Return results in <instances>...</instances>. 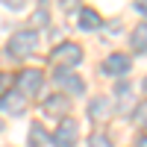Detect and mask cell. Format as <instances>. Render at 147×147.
Listing matches in <instances>:
<instances>
[{
    "label": "cell",
    "instance_id": "1",
    "mask_svg": "<svg viewBox=\"0 0 147 147\" xmlns=\"http://www.w3.org/2000/svg\"><path fill=\"white\" fill-rule=\"evenodd\" d=\"M35 47H38V32L35 30H18L15 35L9 38V53L12 56H30Z\"/></svg>",
    "mask_w": 147,
    "mask_h": 147
},
{
    "label": "cell",
    "instance_id": "2",
    "mask_svg": "<svg viewBox=\"0 0 147 147\" xmlns=\"http://www.w3.org/2000/svg\"><path fill=\"white\" fill-rule=\"evenodd\" d=\"M53 62L62 68V71H71L74 65H80V62H82V47H80V44H74V41L59 44L56 50H53Z\"/></svg>",
    "mask_w": 147,
    "mask_h": 147
},
{
    "label": "cell",
    "instance_id": "3",
    "mask_svg": "<svg viewBox=\"0 0 147 147\" xmlns=\"http://www.w3.org/2000/svg\"><path fill=\"white\" fill-rule=\"evenodd\" d=\"M41 85H44V77H41V71H35V68H27V71H21L18 74V91L24 97H32V94H38L41 91Z\"/></svg>",
    "mask_w": 147,
    "mask_h": 147
},
{
    "label": "cell",
    "instance_id": "4",
    "mask_svg": "<svg viewBox=\"0 0 147 147\" xmlns=\"http://www.w3.org/2000/svg\"><path fill=\"white\" fill-rule=\"evenodd\" d=\"M77 136H80L77 121L65 118L62 124L56 127V132H53V147H74V144H77Z\"/></svg>",
    "mask_w": 147,
    "mask_h": 147
},
{
    "label": "cell",
    "instance_id": "5",
    "mask_svg": "<svg viewBox=\"0 0 147 147\" xmlns=\"http://www.w3.org/2000/svg\"><path fill=\"white\" fill-rule=\"evenodd\" d=\"M56 85L65 88V97H82V91H85V82L71 71H59L56 74Z\"/></svg>",
    "mask_w": 147,
    "mask_h": 147
},
{
    "label": "cell",
    "instance_id": "6",
    "mask_svg": "<svg viewBox=\"0 0 147 147\" xmlns=\"http://www.w3.org/2000/svg\"><path fill=\"white\" fill-rule=\"evenodd\" d=\"M112 109H115L112 97H91L88 100V118L91 121H109L112 118Z\"/></svg>",
    "mask_w": 147,
    "mask_h": 147
},
{
    "label": "cell",
    "instance_id": "7",
    "mask_svg": "<svg viewBox=\"0 0 147 147\" xmlns=\"http://www.w3.org/2000/svg\"><path fill=\"white\" fill-rule=\"evenodd\" d=\"M44 112L47 115H59V118H62L65 121V112H68V106H71V100H68V97L65 94H50V97H44Z\"/></svg>",
    "mask_w": 147,
    "mask_h": 147
},
{
    "label": "cell",
    "instance_id": "8",
    "mask_svg": "<svg viewBox=\"0 0 147 147\" xmlns=\"http://www.w3.org/2000/svg\"><path fill=\"white\" fill-rule=\"evenodd\" d=\"M103 71L112 74V77H124V74H129V56H124V53H112V56L106 59Z\"/></svg>",
    "mask_w": 147,
    "mask_h": 147
},
{
    "label": "cell",
    "instance_id": "9",
    "mask_svg": "<svg viewBox=\"0 0 147 147\" xmlns=\"http://www.w3.org/2000/svg\"><path fill=\"white\" fill-rule=\"evenodd\" d=\"M0 109H6L9 115H21L24 109H27V97L21 91H9L6 97H0Z\"/></svg>",
    "mask_w": 147,
    "mask_h": 147
},
{
    "label": "cell",
    "instance_id": "10",
    "mask_svg": "<svg viewBox=\"0 0 147 147\" xmlns=\"http://www.w3.org/2000/svg\"><path fill=\"white\" fill-rule=\"evenodd\" d=\"M100 27H103V18H100L97 9H80V30L94 32V30H100Z\"/></svg>",
    "mask_w": 147,
    "mask_h": 147
},
{
    "label": "cell",
    "instance_id": "11",
    "mask_svg": "<svg viewBox=\"0 0 147 147\" xmlns=\"http://www.w3.org/2000/svg\"><path fill=\"white\" fill-rule=\"evenodd\" d=\"M27 144H30V147H47V132H44L41 124H32V127H30Z\"/></svg>",
    "mask_w": 147,
    "mask_h": 147
},
{
    "label": "cell",
    "instance_id": "12",
    "mask_svg": "<svg viewBox=\"0 0 147 147\" xmlns=\"http://www.w3.org/2000/svg\"><path fill=\"white\" fill-rule=\"evenodd\" d=\"M129 41H132V47H136V50H147V24H138Z\"/></svg>",
    "mask_w": 147,
    "mask_h": 147
},
{
    "label": "cell",
    "instance_id": "13",
    "mask_svg": "<svg viewBox=\"0 0 147 147\" xmlns=\"http://www.w3.org/2000/svg\"><path fill=\"white\" fill-rule=\"evenodd\" d=\"M88 147H112V141H109L106 132H91L88 136Z\"/></svg>",
    "mask_w": 147,
    "mask_h": 147
},
{
    "label": "cell",
    "instance_id": "14",
    "mask_svg": "<svg viewBox=\"0 0 147 147\" xmlns=\"http://www.w3.org/2000/svg\"><path fill=\"white\" fill-rule=\"evenodd\" d=\"M136 124H141V127L147 129V100H141V103L136 106Z\"/></svg>",
    "mask_w": 147,
    "mask_h": 147
},
{
    "label": "cell",
    "instance_id": "15",
    "mask_svg": "<svg viewBox=\"0 0 147 147\" xmlns=\"http://www.w3.org/2000/svg\"><path fill=\"white\" fill-rule=\"evenodd\" d=\"M47 21H50V12H47V9H35L32 12V24H35V27H44Z\"/></svg>",
    "mask_w": 147,
    "mask_h": 147
},
{
    "label": "cell",
    "instance_id": "16",
    "mask_svg": "<svg viewBox=\"0 0 147 147\" xmlns=\"http://www.w3.org/2000/svg\"><path fill=\"white\" fill-rule=\"evenodd\" d=\"M12 82H15V77L0 71V97H6V94H9V85H12Z\"/></svg>",
    "mask_w": 147,
    "mask_h": 147
},
{
    "label": "cell",
    "instance_id": "17",
    "mask_svg": "<svg viewBox=\"0 0 147 147\" xmlns=\"http://www.w3.org/2000/svg\"><path fill=\"white\" fill-rule=\"evenodd\" d=\"M129 94H132V88H129L127 82H121V85H118V91H115V97H118L121 103H127V100H129Z\"/></svg>",
    "mask_w": 147,
    "mask_h": 147
},
{
    "label": "cell",
    "instance_id": "18",
    "mask_svg": "<svg viewBox=\"0 0 147 147\" xmlns=\"http://www.w3.org/2000/svg\"><path fill=\"white\" fill-rule=\"evenodd\" d=\"M136 12H141V15H147V0H141V3H136Z\"/></svg>",
    "mask_w": 147,
    "mask_h": 147
},
{
    "label": "cell",
    "instance_id": "19",
    "mask_svg": "<svg viewBox=\"0 0 147 147\" xmlns=\"http://www.w3.org/2000/svg\"><path fill=\"white\" fill-rule=\"evenodd\" d=\"M136 147H147V136H141V138H136Z\"/></svg>",
    "mask_w": 147,
    "mask_h": 147
},
{
    "label": "cell",
    "instance_id": "20",
    "mask_svg": "<svg viewBox=\"0 0 147 147\" xmlns=\"http://www.w3.org/2000/svg\"><path fill=\"white\" fill-rule=\"evenodd\" d=\"M144 91H147V80H144Z\"/></svg>",
    "mask_w": 147,
    "mask_h": 147
},
{
    "label": "cell",
    "instance_id": "21",
    "mask_svg": "<svg viewBox=\"0 0 147 147\" xmlns=\"http://www.w3.org/2000/svg\"><path fill=\"white\" fill-rule=\"evenodd\" d=\"M0 129H3V121H0Z\"/></svg>",
    "mask_w": 147,
    "mask_h": 147
}]
</instances>
